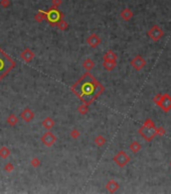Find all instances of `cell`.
I'll return each mask as SVG.
<instances>
[{
	"mask_svg": "<svg viewBox=\"0 0 171 194\" xmlns=\"http://www.w3.org/2000/svg\"><path fill=\"white\" fill-rule=\"evenodd\" d=\"M166 134V130L163 128H157V136H164Z\"/></svg>",
	"mask_w": 171,
	"mask_h": 194,
	"instance_id": "4dcf8cb0",
	"label": "cell"
},
{
	"mask_svg": "<svg viewBox=\"0 0 171 194\" xmlns=\"http://www.w3.org/2000/svg\"><path fill=\"white\" fill-rule=\"evenodd\" d=\"M0 5L3 8H7L10 5V0H0Z\"/></svg>",
	"mask_w": 171,
	"mask_h": 194,
	"instance_id": "f1b7e54d",
	"label": "cell"
},
{
	"mask_svg": "<svg viewBox=\"0 0 171 194\" xmlns=\"http://www.w3.org/2000/svg\"><path fill=\"white\" fill-rule=\"evenodd\" d=\"M40 165H41V161L38 158H36V157L31 160V166L33 167V168H38Z\"/></svg>",
	"mask_w": 171,
	"mask_h": 194,
	"instance_id": "4316f807",
	"label": "cell"
},
{
	"mask_svg": "<svg viewBox=\"0 0 171 194\" xmlns=\"http://www.w3.org/2000/svg\"><path fill=\"white\" fill-rule=\"evenodd\" d=\"M87 43L91 48L96 49L100 44H101V38L97 34H92L89 38H87Z\"/></svg>",
	"mask_w": 171,
	"mask_h": 194,
	"instance_id": "8fae6325",
	"label": "cell"
},
{
	"mask_svg": "<svg viewBox=\"0 0 171 194\" xmlns=\"http://www.w3.org/2000/svg\"><path fill=\"white\" fill-rule=\"evenodd\" d=\"M14 170V165L12 163H6L5 166H4V171L7 173H10Z\"/></svg>",
	"mask_w": 171,
	"mask_h": 194,
	"instance_id": "83f0119b",
	"label": "cell"
},
{
	"mask_svg": "<svg viewBox=\"0 0 171 194\" xmlns=\"http://www.w3.org/2000/svg\"><path fill=\"white\" fill-rule=\"evenodd\" d=\"M18 117L17 116L15 115L14 113H11V114H9V116L7 117V119H6V121H7V123H8V125H10V126H15L16 124L18 123Z\"/></svg>",
	"mask_w": 171,
	"mask_h": 194,
	"instance_id": "e0dca14e",
	"label": "cell"
},
{
	"mask_svg": "<svg viewBox=\"0 0 171 194\" xmlns=\"http://www.w3.org/2000/svg\"><path fill=\"white\" fill-rule=\"evenodd\" d=\"M70 136H71V138H75V140H77V138H80L81 132H79V130H77V128H74V130H73L72 132H71Z\"/></svg>",
	"mask_w": 171,
	"mask_h": 194,
	"instance_id": "484cf974",
	"label": "cell"
},
{
	"mask_svg": "<svg viewBox=\"0 0 171 194\" xmlns=\"http://www.w3.org/2000/svg\"><path fill=\"white\" fill-rule=\"evenodd\" d=\"M130 150H131L132 153H134V154H136V153H138L140 150L142 149V146L140 145V143H138L137 141H134V142H132L131 144H130L129 146Z\"/></svg>",
	"mask_w": 171,
	"mask_h": 194,
	"instance_id": "ac0fdd59",
	"label": "cell"
},
{
	"mask_svg": "<svg viewBox=\"0 0 171 194\" xmlns=\"http://www.w3.org/2000/svg\"><path fill=\"white\" fill-rule=\"evenodd\" d=\"M20 117H21V119L23 120V121L30 122L34 118V113L30 108L26 107L25 109L20 113Z\"/></svg>",
	"mask_w": 171,
	"mask_h": 194,
	"instance_id": "7c38bea8",
	"label": "cell"
},
{
	"mask_svg": "<svg viewBox=\"0 0 171 194\" xmlns=\"http://www.w3.org/2000/svg\"><path fill=\"white\" fill-rule=\"evenodd\" d=\"M133 15H134L133 11H132L130 8H124V9L120 12V16H121L122 19L125 20V21L131 20L132 17H133Z\"/></svg>",
	"mask_w": 171,
	"mask_h": 194,
	"instance_id": "4fadbf2b",
	"label": "cell"
},
{
	"mask_svg": "<svg viewBox=\"0 0 171 194\" xmlns=\"http://www.w3.org/2000/svg\"><path fill=\"white\" fill-rule=\"evenodd\" d=\"M10 154H11V152L7 147L3 146L0 148V158L1 159H7L10 156Z\"/></svg>",
	"mask_w": 171,
	"mask_h": 194,
	"instance_id": "44dd1931",
	"label": "cell"
},
{
	"mask_svg": "<svg viewBox=\"0 0 171 194\" xmlns=\"http://www.w3.org/2000/svg\"><path fill=\"white\" fill-rule=\"evenodd\" d=\"M45 18H46V12L45 11H42V10H39V11H38L37 13L35 14V16H34V19H35L37 22L43 21Z\"/></svg>",
	"mask_w": 171,
	"mask_h": 194,
	"instance_id": "603a6c76",
	"label": "cell"
},
{
	"mask_svg": "<svg viewBox=\"0 0 171 194\" xmlns=\"http://www.w3.org/2000/svg\"><path fill=\"white\" fill-rule=\"evenodd\" d=\"M83 67H84L87 71H91L92 69L95 67V63H94V61L92 60V59L88 58V59H86L84 61V63H83Z\"/></svg>",
	"mask_w": 171,
	"mask_h": 194,
	"instance_id": "ffe728a7",
	"label": "cell"
},
{
	"mask_svg": "<svg viewBox=\"0 0 171 194\" xmlns=\"http://www.w3.org/2000/svg\"><path fill=\"white\" fill-rule=\"evenodd\" d=\"M107 143V140H106V138L104 136H102V134H100V136H97L95 138V144H96V146H98V147H103L104 145Z\"/></svg>",
	"mask_w": 171,
	"mask_h": 194,
	"instance_id": "7402d4cb",
	"label": "cell"
},
{
	"mask_svg": "<svg viewBox=\"0 0 171 194\" xmlns=\"http://www.w3.org/2000/svg\"><path fill=\"white\" fill-rule=\"evenodd\" d=\"M88 110H89V108H88V105L85 103L81 104L80 106L78 107V111L80 114H83V115H85V114L88 113Z\"/></svg>",
	"mask_w": 171,
	"mask_h": 194,
	"instance_id": "d4e9b609",
	"label": "cell"
},
{
	"mask_svg": "<svg viewBox=\"0 0 171 194\" xmlns=\"http://www.w3.org/2000/svg\"><path fill=\"white\" fill-rule=\"evenodd\" d=\"M15 66L11 58L0 49V80L3 79Z\"/></svg>",
	"mask_w": 171,
	"mask_h": 194,
	"instance_id": "3957f363",
	"label": "cell"
},
{
	"mask_svg": "<svg viewBox=\"0 0 171 194\" xmlns=\"http://www.w3.org/2000/svg\"><path fill=\"white\" fill-rule=\"evenodd\" d=\"M118 57L116 55V53H114L112 50H109L105 55H104V60L108 61H117Z\"/></svg>",
	"mask_w": 171,
	"mask_h": 194,
	"instance_id": "d6986e66",
	"label": "cell"
},
{
	"mask_svg": "<svg viewBox=\"0 0 171 194\" xmlns=\"http://www.w3.org/2000/svg\"><path fill=\"white\" fill-rule=\"evenodd\" d=\"M163 36H164L163 29L158 25H153L148 30V36H149L153 42H158Z\"/></svg>",
	"mask_w": 171,
	"mask_h": 194,
	"instance_id": "8992f818",
	"label": "cell"
},
{
	"mask_svg": "<svg viewBox=\"0 0 171 194\" xmlns=\"http://www.w3.org/2000/svg\"><path fill=\"white\" fill-rule=\"evenodd\" d=\"M20 58H21V60L24 61L25 63H30L34 58V53L32 52L30 49L26 48L21 52V54H20Z\"/></svg>",
	"mask_w": 171,
	"mask_h": 194,
	"instance_id": "30bf717a",
	"label": "cell"
},
{
	"mask_svg": "<svg viewBox=\"0 0 171 194\" xmlns=\"http://www.w3.org/2000/svg\"><path fill=\"white\" fill-rule=\"evenodd\" d=\"M119 187H120L119 183H118L117 181H115V180H110L109 182L106 184V189H107V190L109 191L110 193L116 192V191L119 189Z\"/></svg>",
	"mask_w": 171,
	"mask_h": 194,
	"instance_id": "5bb4252c",
	"label": "cell"
},
{
	"mask_svg": "<svg viewBox=\"0 0 171 194\" xmlns=\"http://www.w3.org/2000/svg\"><path fill=\"white\" fill-rule=\"evenodd\" d=\"M117 66V61H108V60H104L103 63V67L105 70L107 71H112L116 68Z\"/></svg>",
	"mask_w": 171,
	"mask_h": 194,
	"instance_id": "2e32d148",
	"label": "cell"
},
{
	"mask_svg": "<svg viewBox=\"0 0 171 194\" xmlns=\"http://www.w3.org/2000/svg\"><path fill=\"white\" fill-rule=\"evenodd\" d=\"M56 25L58 26V28H60V30H66L68 28V22L66 20H64V18L60 20H58V22L56 23Z\"/></svg>",
	"mask_w": 171,
	"mask_h": 194,
	"instance_id": "cb8c5ba5",
	"label": "cell"
},
{
	"mask_svg": "<svg viewBox=\"0 0 171 194\" xmlns=\"http://www.w3.org/2000/svg\"><path fill=\"white\" fill-rule=\"evenodd\" d=\"M139 134L147 142H150V141L153 140L157 136V128L154 124L153 120L150 119V118L146 119L143 125L139 128Z\"/></svg>",
	"mask_w": 171,
	"mask_h": 194,
	"instance_id": "7a4b0ae2",
	"label": "cell"
},
{
	"mask_svg": "<svg viewBox=\"0 0 171 194\" xmlns=\"http://www.w3.org/2000/svg\"><path fill=\"white\" fill-rule=\"evenodd\" d=\"M130 160L131 159H130L129 155L125 151H119L113 158V161L120 168H124L126 165H128V163H130Z\"/></svg>",
	"mask_w": 171,
	"mask_h": 194,
	"instance_id": "5b68a950",
	"label": "cell"
},
{
	"mask_svg": "<svg viewBox=\"0 0 171 194\" xmlns=\"http://www.w3.org/2000/svg\"><path fill=\"white\" fill-rule=\"evenodd\" d=\"M41 124H42V126H43V128H45V130H50L54 126V124H56V121H54V120L52 119V117H46V118H44V119L42 120Z\"/></svg>",
	"mask_w": 171,
	"mask_h": 194,
	"instance_id": "9a60e30c",
	"label": "cell"
},
{
	"mask_svg": "<svg viewBox=\"0 0 171 194\" xmlns=\"http://www.w3.org/2000/svg\"><path fill=\"white\" fill-rule=\"evenodd\" d=\"M170 166H171V163H170Z\"/></svg>",
	"mask_w": 171,
	"mask_h": 194,
	"instance_id": "1f68e13d",
	"label": "cell"
},
{
	"mask_svg": "<svg viewBox=\"0 0 171 194\" xmlns=\"http://www.w3.org/2000/svg\"><path fill=\"white\" fill-rule=\"evenodd\" d=\"M157 105L160 106L165 112L170 111L171 110V96L168 94V93L161 94V97H160Z\"/></svg>",
	"mask_w": 171,
	"mask_h": 194,
	"instance_id": "52a82bcc",
	"label": "cell"
},
{
	"mask_svg": "<svg viewBox=\"0 0 171 194\" xmlns=\"http://www.w3.org/2000/svg\"><path fill=\"white\" fill-rule=\"evenodd\" d=\"M52 7L54 8H58L60 4L62 3V0H52Z\"/></svg>",
	"mask_w": 171,
	"mask_h": 194,
	"instance_id": "f546056e",
	"label": "cell"
},
{
	"mask_svg": "<svg viewBox=\"0 0 171 194\" xmlns=\"http://www.w3.org/2000/svg\"><path fill=\"white\" fill-rule=\"evenodd\" d=\"M146 64H147V63H146V60L142 56H140V55L134 57V58L131 60V66L133 67V69L136 71L142 70V69L146 66Z\"/></svg>",
	"mask_w": 171,
	"mask_h": 194,
	"instance_id": "ba28073f",
	"label": "cell"
},
{
	"mask_svg": "<svg viewBox=\"0 0 171 194\" xmlns=\"http://www.w3.org/2000/svg\"><path fill=\"white\" fill-rule=\"evenodd\" d=\"M41 142L46 147H52L56 142V136L52 134L50 130H48L43 136H41Z\"/></svg>",
	"mask_w": 171,
	"mask_h": 194,
	"instance_id": "9c48e42d",
	"label": "cell"
},
{
	"mask_svg": "<svg viewBox=\"0 0 171 194\" xmlns=\"http://www.w3.org/2000/svg\"><path fill=\"white\" fill-rule=\"evenodd\" d=\"M72 91L85 104L90 105L103 93L104 86L90 73H85L82 78L72 86Z\"/></svg>",
	"mask_w": 171,
	"mask_h": 194,
	"instance_id": "6da1fadb",
	"label": "cell"
},
{
	"mask_svg": "<svg viewBox=\"0 0 171 194\" xmlns=\"http://www.w3.org/2000/svg\"><path fill=\"white\" fill-rule=\"evenodd\" d=\"M45 12H46V18L45 19H48V22L52 23V25H54L58 20H60V19L64 18V13L60 12L58 8L52 7L50 10H48V11H45Z\"/></svg>",
	"mask_w": 171,
	"mask_h": 194,
	"instance_id": "277c9868",
	"label": "cell"
}]
</instances>
